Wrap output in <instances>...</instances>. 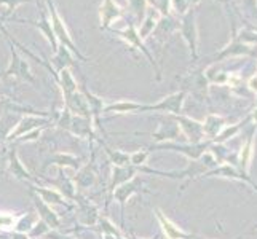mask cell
Wrapping results in <instances>:
<instances>
[{"instance_id":"3957f363","label":"cell","mask_w":257,"mask_h":239,"mask_svg":"<svg viewBox=\"0 0 257 239\" xmlns=\"http://www.w3.org/2000/svg\"><path fill=\"white\" fill-rule=\"evenodd\" d=\"M29 24H34L35 28H37L45 37L50 40V43L53 45V48L55 50H58L56 48V37H55V32H53V28H51V23H50V20L42 13V18H40V23H34V21H28Z\"/></svg>"},{"instance_id":"5b68a950","label":"cell","mask_w":257,"mask_h":239,"mask_svg":"<svg viewBox=\"0 0 257 239\" xmlns=\"http://www.w3.org/2000/svg\"><path fill=\"white\" fill-rule=\"evenodd\" d=\"M23 2H29V0H0V4L7 5L8 10H15V8Z\"/></svg>"},{"instance_id":"277c9868","label":"cell","mask_w":257,"mask_h":239,"mask_svg":"<svg viewBox=\"0 0 257 239\" xmlns=\"http://www.w3.org/2000/svg\"><path fill=\"white\" fill-rule=\"evenodd\" d=\"M130 7L133 8V12L138 15H143L144 10V0H130Z\"/></svg>"},{"instance_id":"6da1fadb","label":"cell","mask_w":257,"mask_h":239,"mask_svg":"<svg viewBox=\"0 0 257 239\" xmlns=\"http://www.w3.org/2000/svg\"><path fill=\"white\" fill-rule=\"evenodd\" d=\"M47 2H48V10H50V15H51L50 23H51L53 32H55V37H56V39H59L61 42L64 43V48H70L74 53H77V56H80V58H82V55H80V53H78V50L75 48L74 42L70 40L69 32H67V29H66V26H64L63 20H61V18H59V15H58V12H56L55 5H53L51 0H47Z\"/></svg>"},{"instance_id":"7a4b0ae2","label":"cell","mask_w":257,"mask_h":239,"mask_svg":"<svg viewBox=\"0 0 257 239\" xmlns=\"http://www.w3.org/2000/svg\"><path fill=\"white\" fill-rule=\"evenodd\" d=\"M99 15H101V29H107L115 18H118L121 15V10L113 0H104L99 8Z\"/></svg>"}]
</instances>
